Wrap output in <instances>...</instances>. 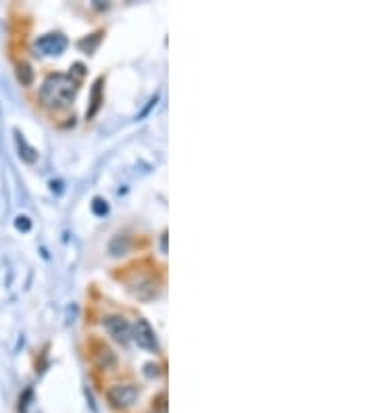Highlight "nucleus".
<instances>
[{"instance_id":"nucleus-9","label":"nucleus","mask_w":375,"mask_h":413,"mask_svg":"<svg viewBox=\"0 0 375 413\" xmlns=\"http://www.w3.org/2000/svg\"><path fill=\"white\" fill-rule=\"evenodd\" d=\"M17 80L21 82V86H32V82H34V69L30 67V63L21 61L17 65Z\"/></svg>"},{"instance_id":"nucleus-10","label":"nucleus","mask_w":375,"mask_h":413,"mask_svg":"<svg viewBox=\"0 0 375 413\" xmlns=\"http://www.w3.org/2000/svg\"><path fill=\"white\" fill-rule=\"evenodd\" d=\"M100 36H103V32H98V34H92V38H90V40H82V42H80V46H82V48H86L88 52H92V50L96 48V44L100 42Z\"/></svg>"},{"instance_id":"nucleus-7","label":"nucleus","mask_w":375,"mask_h":413,"mask_svg":"<svg viewBox=\"0 0 375 413\" xmlns=\"http://www.w3.org/2000/svg\"><path fill=\"white\" fill-rule=\"evenodd\" d=\"M15 142H17L19 157H21L25 163H36V159H38V153H36V149H34V147H30V145L25 142V138L21 136V131H19V129L15 131Z\"/></svg>"},{"instance_id":"nucleus-6","label":"nucleus","mask_w":375,"mask_h":413,"mask_svg":"<svg viewBox=\"0 0 375 413\" xmlns=\"http://www.w3.org/2000/svg\"><path fill=\"white\" fill-rule=\"evenodd\" d=\"M94 361L103 370H111L115 366V353L107 347V344H94Z\"/></svg>"},{"instance_id":"nucleus-12","label":"nucleus","mask_w":375,"mask_h":413,"mask_svg":"<svg viewBox=\"0 0 375 413\" xmlns=\"http://www.w3.org/2000/svg\"><path fill=\"white\" fill-rule=\"evenodd\" d=\"M15 228L21 230V232H30V230H32V222H30V218H28V215H19V218L15 220Z\"/></svg>"},{"instance_id":"nucleus-13","label":"nucleus","mask_w":375,"mask_h":413,"mask_svg":"<svg viewBox=\"0 0 375 413\" xmlns=\"http://www.w3.org/2000/svg\"><path fill=\"white\" fill-rule=\"evenodd\" d=\"M167 251V234H163V253Z\"/></svg>"},{"instance_id":"nucleus-1","label":"nucleus","mask_w":375,"mask_h":413,"mask_svg":"<svg viewBox=\"0 0 375 413\" xmlns=\"http://www.w3.org/2000/svg\"><path fill=\"white\" fill-rule=\"evenodd\" d=\"M78 82L71 76L65 74H54L48 76L40 88V103L50 109V111H61L71 105V100L78 94Z\"/></svg>"},{"instance_id":"nucleus-2","label":"nucleus","mask_w":375,"mask_h":413,"mask_svg":"<svg viewBox=\"0 0 375 413\" xmlns=\"http://www.w3.org/2000/svg\"><path fill=\"white\" fill-rule=\"evenodd\" d=\"M65 48H67V38L63 34H46L38 38L34 44L36 54H42V56H58L65 52Z\"/></svg>"},{"instance_id":"nucleus-8","label":"nucleus","mask_w":375,"mask_h":413,"mask_svg":"<svg viewBox=\"0 0 375 413\" xmlns=\"http://www.w3.org/2000/svg\"><path fill=\"white\" fill-rule=\"evenodd\" d=\"M103 78H98L96 82H94V86H92V94H90V109H88V113H86V117L88 119H92L96 113H98V109H100V105H103Z\"/></svg>"},{"instance_id":"nucleus-5","label":"nucleus","mask_w":375,"mask_h":413,"mask_svg":"<svg viewBox=\"0 0 375 413\" xmlns=\"http://www.w3.org/2000/svg\"><path fill=\"white\" fill-rule=\"evenodd\" d=\"M103 326L109 332V336H113V340H117L119 344H127L131 340V326L127 324L125 317L109 315V317L103 319Z\"/></svg>"},{"instance_id":"nucleus-3","label":"nucleus","mask_w":375,"mask_h":413,"mask_svg":"<svg viewBox=\"0 0 375 413\" xmlns=\"http://www.w3.org/2000/svg\"><path fill=\"white\" fill-rule=\"evenodd\" d=\"M138 388L133 384H115L107 390V399L113 407H119V409H125V407H131L138 399Z\"/></svg>"},{"instance_id":"nucleus-14","label":"nucleus","mask_w":375,"mask_h":413,"mask_svg":"<svg viewBox=\"0 0 375 413\" xmlns=\"http://www.w3.org/2000/svg\"><path fill=\"white\" fill-rule=\"evenodd\" d=\"M159 413H165V411H159Z\"/></svg>"},{"instance_id":"nucleus-4","label":"nucleus","mask_w":375,"mask_h":413,"mask_svg":"<svg viewBox=\"0 0 375 413\" xmlns=\"http://www.w3.org/2000/svg\"><path fill=\"white\" fill-rule=\"evenodd\" d=\"M131 338L138 342V347L146 349V351H159V342H157V334L146 319H138L131 332Z\"/></svg>"},{"instance_id":"nucleus-11","label":"nucleus","mask_w":375,"mask_h":413,"mask_svg":"<svg viewBox=\"0 0 375 413\" xmlns=\"http://www.w3.org/2000/svg\"><path fill=\"white\" fill-rule=\"evenodd\" d=\"M92 211H94L96 215H105V213L109 211L107 200H103V198H94V202H92Z\"/></svg>"}]
</instances>
